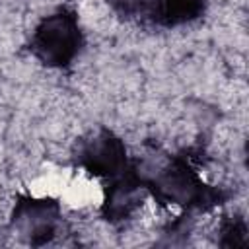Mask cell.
<instances>
[{
	"label": "cell",
	"instance_id": "cell-1",
	"mask_svg": "<svg viewBox=\"0 0 249 249\" xmlns=\"http://www.w3.org/2000/svg\"><path fill=\"white\" fill-rule=\"evenodd\" d=\"M134 165L148 195L161 204H173L185 210H212L228 198L220 187L206 183L185 156L154 154Z\"/></svg>",
	"mask_w": 249,
	"mask_h": 249
},
{
	"label": "cell",
	"instance_id": "cell-2",
	"mask_svg": "<svg viewBox=\"0 0 249 249\" xmlns=\"http://www.w3.org/2000/svg\"><path fill=\"white\" fill-rule=\"evenodd\" d=\"M84 47V33L78 14L72 8H58L45 16L31 33L29 49L47 68H66Z\"/></svg>",
	"mask_w": 249,
	"mask_h": 249
},
{
	"label": "cell",
	"instance_id": "cell-3",
	"mask_svg": "<svg viewBox=\"0 0 249 249\" xmlns=\"http://www.w3.org/2000/svg\"><path fill=\"white\" fill-rule=\"evenodd\" d=\"M62 226V208L60 202L51 196H18L12 216L10 230L14 235L27 245H45L51 243Z\"/></svg>",
	"mask_w": 249,
	"mask_h": 249
},
{
	"label": "cell",
	"instance_id": "cell-4",
	"mask_svg": "<svg viewBox=\"0 0 249 249\" xmlns=\"http://www.w3.org/2000/svg\"><path fill=\"white\" fill-rule=\"evenodd\" d=\"M74 160L80 169L99 179H111L130 165L124 142L105 126H99L78 140Z\"/></svg>",
	"mask_w": 249,
	"mask_h": 249
},
{
	"label": "cell",
	"instance_id": "cell-5",
	"mask_svg": "<svg viewBox=\"0 0 249 249\" xmlns=\"http://www.w3.org/2000/svg\"><path fill=\"white\" fill-rule=\"evenodd\" d=\"M146 196L148 189L136 165L130 161V165L124 171L107 179L101 202V216L111 224L124 222L136 214Z\"/></svg>",
	"mask_w": 249,
	"mask_h": 249
},
{
	"label": "cell",
	"instance_id": "cell-6",
	"mask_svg": "<svg viewBox=\"0 0 249 249\" xmlns=\"http://www.w3.org/2000/svg\"><path fill=\"white\" fill-rule=\"evenodd\" d=\"M206 6V0H154L144 19L160 27H179L200 19Z\"/></svg>",
	"mask_w": 249,
	"mask_h": 249
},
{
	"label": "cell",
	"instance_id": "cell-7",
	"mask_svg": "<svg viewBox=\"0 0 249 249\" xmlns=\"http://www.w3.org/2000/svg\"><path fill=\"white\" fill-rule=\"evenodd\" d=\"M222 247H245L247 245V224L241 216H230L220 226Z\"/></svg>",
	"mask_w": 249,
	"mask_h": 249
},
{
	"label": "cell",
	"instance_id": "cell-8",
	"mask_svg": "<svg viewBox=\"0 0 249 249\" xmlns=\"http://www.w3.org/2000/svg\"><path fill=\"white\" fill-rule=\"evenodd\" d=\"M154 0H109L111 8L124 18H146Z\"/></svg>",
	"mask_w": 249,
	"mask_h": 249
}]
</instances>
